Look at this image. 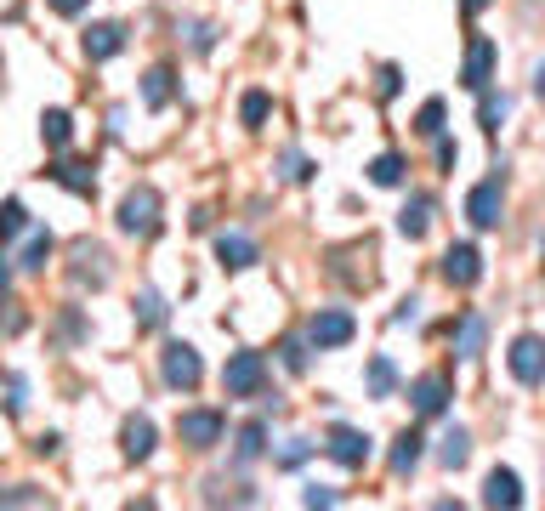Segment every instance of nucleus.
Wrapping results in <instances>:
<instances>
[{
	"mask_svg": "<svg viewBox=\"0 0 545 511\" xmlns=\"http://www.w3.org/2000/svg\"><path fill=\"white\" fill-rule=\"evenodd\" d=\"M301 506H335V489H318L313 483V489L301 494Z\"/></svg>",
	"mask_w": 545,
	"mask_h": 511,
	"instance_id": "e433bc0d",
	"label": "nucleus"
},
{
	"mask_svg": "<svg viewBox=\"0 0 545 511\" xmlns=\"http://www.w3.org/2000/svg\"><path fill=\"white\" fill-rule=\"evenodd\" d=\"M6 409H12V415H23V375H12V381H6Z\"/></svg>",
	"mask_w": 545,
	"mask_h": 511,
	"instance_id": "c9c22d12",
	"label": "nucleus"
},
{
	"mask_svg": "<svg viewBox=\"0 0 545 511\" xmlns=\"http://www.w3.org/2000/svg\"><path fill=\"white\" fill-rule=\"evenodd\" d=\"M222 387H228V398H256V392L267 387V358L262 353H233L228 370H222Z\"/></svg>",
	"mask_w": 545,
	"mask_h": 511,
	"instance_id": "f03ea898",
	"label": "nucleus"
},
{
	"mask_svg": "<svg viewBox=\"0 0 545 511\" xmlns=\"http://www.w3.org/2000/svg\"><path fill=\"white\" fill-rule=\"evenodd\" d=\"M284 177H290V182H307V177H313V165H307V159L290 148V154H284Z\"/></svg>",
	"mask_w": 545,
	"mask_h": 511,
	"instance_id": "f704fd0d",
	"label": "nucleus"
},
{
	"mask_svg": "<svg viewBox=\"0 0 545 511\" xmlns=\"http://www.w3.org/2000/svg\"><path fill=\"white\" fill-rule=\"evenodd\" d=\"M307 449H313L307 438H290V443L279 449V466H301V460H307Z\"/></svg>",
	"mask_w": 545,
	"mask_h": 511,
	"instance_id": "72a5a7b5",
	"label": "nucleus"
},
{
	"mask_svg": "<svg viewBox=\"0 0 545 511\" xmlns=\"http://www.w3.org/2000/svg\"><path fill=\"white\" fill-rule=\"evenodd\" d=\"M52 177L63 182L69 194H80V199H91V188H97V182H91V165H86V159H57Z\"/></svg>",
	"mask_w": 545,
	"mask_h": 511,
	"instance_id": "f3484780",
	"label": "nucleus"
},
{
	"mask_svg": "<svg viewBox=\"0 0 545 511\" xmlns=\"http://www.w3.org/2000/svg\"><path fill=\"white\" fill-rule=\"evenodd\" d=\"M432 142H438V165H443V171H455V142H449V137H432Z\"/></svg>",
	"mask_w": 545,
	"mask_h": 511,
	"instance_id": "ea45409f",
	"label": "nucleus"
},
{
	"mask_svg": "<svg viewBox=\"0 0 545 511\" xmlns=\"http://www.w3.org/2000/svg\"><path fill=\"white\" fill-rule=\"evenodd\" d=\"M267 108H273V97H267V91H245V103H239V120L256 131V125L267 120Z\"/></svg>",
	"mask_w": 545,
	"mask_h": 511,
	"instance_id": "c85d7f7f",
	"label": "nucleus"
},
{
	"mask_svg": "<svg viewBox=\"0 0 545 511\" xmlns=\"http://www.w3.org/2000/svg\"><path fill=\"white\" fill-rule=\"evenodd\" d=\"M421 432H404V438L392 443V472L404 477V472H415V466H421Z\"/></svg>",
	"mask_w": 545,
	"mask_h": 511,
	"instance_id": "5701e85b",
	"label": "nucleus"
},
{
	"mask_svg": "<svg viewBox=\"0 0 545 511\" xmlns=\"http://www.w3.org/2000/svg\"><path fill=\"white\" fill-rule=\"evenodd\" d=\"M500 211H506L500 177H494V182H477L472 194H466V216H472V228H500Z\"/></svg>",
	"mask_w": 545,
	"mask_h": 511,
	"instance_id": "0eeeda50",
	"label": "nucleus"
},
{
	"mask_svg": "<svg viewBox=\"0 0 545 511\" xmlns=\"http://www.w3.org/2000/svg\"><path fill=\"white\" fill-rule=\"evenodd\" d=\"M211 40H216L211 23H194V52H211Z\"/></svg>",
	"mask_w": 545,
	"mask_h": 511,
	"instance_id": "58836bf2",
	"label": "nucleus"
},
{
	"mask_svg": "<svg viewBox=\"0 0 545 511\" xmlns=\"http://www.w3.org/2000/svg\"><path fill=\"white\" fill-rule=\"evenodd\" d=\"M489 74H494V40L477 35L466 46V74H460V86L466 91H489Z\"/></svg>",
	"mask_w": 545,
	"mask_h": 511,
	"instance_id": "9b49d317",
	"label": "nucleus"
},
{
	"mask_svg": "<svg viewBox=\"0 0 545 511\" xmlns=\"http://www.w3.org/2000/svg\"><path fill=\"white\" fill-rule=\"evenodd\" d=\"M23 228H29V211H23V199H12L6 205V239H23Z\"/></svg>",
	"mask_w": 545,
	"mask_h": 511,
	"instance_id": "473e14b6",
	"label": "nucleus"
},
{
	"mask_svg": "<svg viewBox=\"0 0 545 511\" xmlns=\"http://www.w3.org/2000/svg\"><path fill=\"white\" fill-rule=\"evenodd\" d=\"M120 228L131 233V239H148V233H159V194L142 182V188H131V194L120 199Z\"/></svg>",
	"mask_w": 545,
	"mask_h": 511,
	"instance_id": "f257e3e1",
	"label": "nucleus"
},
{
	"mask_svg": "<svg viewBox=\"0 0 545 511\" xmlns=\"http://www.w3.org/2000/svg\"><path fill=\"white\" fill-rule=\"evenodd\" d=\"M352 313H313V324H307V341L313 347H347L352 341Z\"/></svg>",
	"mask_w": 545,
	"mask_h": 511,
	"instance_id": "1a4fd4ad",
	"label": "nucleus"
},
{
	"mask_svg": "<svg viewBox=\"0 0 545 511\" xmlns=\"http://www.w3.org/2000/svg\"><path fill=\"white\" fill-rule=\"evenodd\" d=\"M511 114L506 97H494V91H483V103H477V120H483V131H500V120Z\"/></svg>",
	"mask_w": 545,
	"mask_h": 511,
	"instance_id": "bb28decb",
	"label": "nucleus"
},
{
	"mask_svg": "<svg viewBox=\"0 0 545 511\" xmlns=\"http://www.w3.org/2000/svg\"><path fill=\"white\" fill-rule=\"evenodd\" d=\"M483 506H523V483H517V472H506V466H494L489 483H483Z\"/></svg>",
	"mask_w": 545,
	"mask_h": 511,
	"instance_id": "4468645a",
	"label": "nucleus"
},
{
	"mask_svg": "<svg viewBox=\"0 0 545 511\" xmlns=\"http://www.w3.org/2000/svg\"><path fill=\"white\" fill-rule=\"evenodd\" d=\"M137 324L142 330H159V324H165V301H159L154 290H142L137 296Z\"/></svg>",
	"mask_w": 545,
	"mask_h": 511,
	"instance_id": "cd10ccee",
	"label": "nucleus"
},
{
	"mask_svg": "<svg viewBox=\"0 0 545 511\" xmlns=\"http://www.w3.org/2000/svg\"><path fill=\"white\" fill-rule=\"evenodd\" d=\"M432 211H438V199H432V194H415L404 211H398V233H404V239H426V228H432Z\"/></svg>",
	"mask_w": 545,
	"mask_h": 511,
	"instance_id": "2eb2a0df",
	"label": "nucleus"
},
{
	"mask_svg": "<svg viewBox=\"0 0 545 511\" xmlns=\"http://www.w3.org/2000/svg\"><path fill=\"white\" fill-rule=\"evenodd\" d=\"M125 52V23H91L86 29V57L91 63H108V57Z\"/></svg>",
	"mask_w": 545,
	"mask_h": 511,
	"instance_id": "ddd939ff",
	"label": "nucleus"
},
{
	"mask_svg": "<svg viewBox=\"0 0 545 511\" xmlns=\"http://www.w3.org/2000/svg\"><path fill=\"white\" fill-rule=\"evenodd\" d=\"M324 449H330V460H341V466H352V472L370 460V438L352 432V426H330V443H324Z\"/></svg>",
	"mask_w": 545,
	"mask_h": 511,
	"instance_id": "9d476101",
	"label": "nucleus"
},
{
	"mask_svg": "<svg viewBox=\"0 0 545 511\" xmlns=\"http://www.w3.org/2000/svg\"><path fill=\"white\" fill-rule=\"evenodd\" d=\"M483 6H489V0H466V12H483Z\"/></svg>",
	"mask_w": 545,
	"mask_h": 511,
	"instance_id": "c03bdc74",
	"label": "nucleus"
},
{
	"mask_svg": "<svg viewBox=\"0 0 545 511\" xmlns=\"http://www.w3.org/2000/svg\"><path fill=\"white\" fill-rule=\"evenodd\" d=\"M392 387H398L392 358H370V398H392Z\"/></svg>",
	"mask_w": 545,
	"mask_h": 511,
	"instance_id": "393cba45",
	"label": "nucleus"
},
{
	"mask_svg": "<svg viewBox=\"0 0 545 511\" xmlns=\"http://www.w3.org/2000/svg\"><path fill=\"white\" fill-rule=\"evenodd\" d=\"M216 256H222V267H233V273H239V267L256 262V245H250L245 233H222V239H216Z\"/></svg>",
	"mask_w": 545,
	"mask_h": 511,
	"instance_id": "6ab92c4d",
	"label": "nucleus"
},
{
	"mask_svg": "<svg viewBox=\"0 0 545 511\" xmlns=\"http://www.w3.org/2000/svg\"><path fill=\"white\" fill-rule=\"evenodd\" d=\"M370 182H375V188H398V182H404V159H398V154H381L370 165Z\"/></svg>",
	"mask_w": 545,
	"mask_h": 511,
	"instance_id": "a878e982",
	"label": "nucleus"
},
{
	"mask_svg": "<svg viewBox=\"0 0 545 511\" xmlns=\"http://www.w3.org/2000/svg\"><path fill=\"white\" fill-rule=\"evenodd\" d=\"M415 318H421V301L409 296L404 307H398V313H392V324H415Z\"/></svg>",
	"mask_w": 545,
	"mask_h": 511,
	"instance_id": "4c0bfd02",
	"label": "nucleus"
},
{
	"mask_svg": "<svg viewBox=\"0 0 545 511\" xmlns=\"http://www.w3.org/2000/svg\"><path fill=\"white\" fill-rule=\"evenodd\" d=\"M483 341H489V324H483L477 313H466L455 324V353L460 358H477V353H483Z\"/></svg>",
	"mask_w": 545,
	"mask_h": 511,
	"instance_id": "a211bd4d",
	"label": "nucleus"
},
{
	"mask_svg": "<svg viewBox=\"0 0 545 511\" xmlns=\"http://www.w3.org/2000/svg\"><path fill=\"white\" fill-rule=\"evenodd\" d=\"M409 404H415V415H443L449 409V375H421L409 387Z\"/></svg>",
	"mask_w": 545,
	"mask_h": 511,
	"instance_id": "f8f14e48",
	"label": "nucleus"
},
{
	"mask_svg": "<svg viewBox=\"0 0 545 511\" xmlns=\"http://www.w3.org/2000/svg\"><path fill=\"white\" fill-rule=\"evenodd\" d=\"M534 91H540V97H545V63H540V74H534Z\"/></svg>",
	"mask_w": 545,
	"mask_h": 511,
	"instance_id": "37998d69",
	"label": "nucleus"
},
{
	"mask_svg": "<svg viewBox=\"0 0 545 511\" xmlns=\"http://www.w3.org/2000/svg\"><path fill=\"white\" fill-rule=\"evenodd\" d=\"M69 279L80 284V290H103L108 279H114V267H108V250L103 245H91V239H80V245H74V267H69Z\"/></svg>",
	"mask_w": 545,
	"mask_h": 511,
	"instance_id": "39448f33",
	"label": "nucleus"
},
{
	"mask_svg": "<svg viewBox=\"0 0 545 511\" xmlns=\"http://www.w3.org/2000/svg\"><path fill=\"white\" fill-rule=\"evenodd\" d=\"M540 262H545V239H540Z\"/></svg>",
	"mask_w": 545,
	"mask_h": 511,
	"instance_id": "a18cd8bd",
	"label": "nucleus"
},
{
	"mask_svg": "<svg viewBox=\"0 0 545 511\" xmlns=\"http://www.w3.org/2000/svg\"><path fill=\"white\" fill-rule=\"evenodd\" d=\"M176 432H182V443H188V449H216V443H222V432H228V421H222L216 409H188V415L176 421Z\"/></svg>",
	"mask_w": 545,
	"mask_h": 511,
	"instance_id": "423d86ee",
	"label": "nucleus"
},
{
	"mask_svg": "<svg viewBox=\"0 0 545 511\" xmlns=\"http://www.w3.org/2000/svg\"><path fill=\"white\" fill-rule=\"evenodd\" d=\"M398 80H404V74L387 63V69H381V97H398Z\"/></svg>",
	"mask_w": 545,
	"mask_h": 511,
	"instance_id": "a19ab883",
	"label": "nucleus"
},
{
	"mask_svg": "<svg viewBox=\"0 0 545 511\" xmlns=\"http://www.w3.org/2000/svg\"><path fill=\"white\" fill-rule=\"evenodd\" d=\"M120 449H125V460H148L154 455V421L148 415H131L120 432Z\"/></svg>",
	"mask_w": 545,
	"mask_h": 511,
	"instance_id": "dca6fc26",
	"label": "nucleus"
},
{
	"mask_svg": "<svg viewBox=\"0 0 545 511\" xmlns=\"http://www.w3.org/2000/svg\"><path fill=\"white\" fill-rule=\"evenodd\" d=\"M267 449V426L262 421H250L245 432H239V460H256Z\"/></svg>",
	"mask_w": 545,
	"mask_h": 511,
	"instance_id": "7c9ffc66",
	"label": "nucleus"
},
{
	"mask_svg": "<svg viewBox=\"0 0 545 511\" xmlns=\"http://www.w3.org/2000/svg\"><path fill=\"white\" fill-rule=\"evenodd\" d=\"M171 80H176V74L165 69V63H159V69H148V74H142V103H148V108H165V103H171Z\"/></svg>",
	"mask_w": 545,
	"mask_h": 511,
	"instance_id": "412c9836",
	"label": "nucleus"
},
{
	"mask_svg": "<svg viewBox=\"0 0 545 511\" xmlns=\"http://www.w3.org/2000/svg\"><path fill=\"white\" fill-rule=\"evenodd\" d=\"M506 364H511V375H517L523 387H540L545 381V341L540 335H517L511 353H506Z\"/></svg>",
	"mask_w": 545,
	"mask_h": 511,
	"instance_id": "20e7f679",
	"label": "nucleus"
},
{
	"mask_svg": "<svg viewBox=\"0 0 545 511\" xmlns=\"http://www.w3.org/2000/svg\"><path fill=\"white\" fill-rule=\"evenodd\" d=\"M443 279L455 284V290H472V284L483 279V256H477V245H449L443 250Z\"/></svg>",
	"mask_w": 545,
	"mask_h": 511,
	"instance_id": "6e6552de",
	"label": "nucleus"
},
{
	"mask_svg": "<svg viewBox=\"0 0 545 511\" xmlns=\"http://www.w3.org/2000/svg\"><path fill=\"white\" fill-rule=\"evenodd\" d=\"M279 353H284V370H290V375H301V370H307V347H301L296 335H290V341H284Z\"/></svg>",
	"mask_w": 545,
	"mask_h": 511,
	"instance_id": "2f4dec72",
	"label": "nucleus"
},
{
	"mask_svg": "<svg viewBox=\"0 0 545 511\" xmlns=\"http://www.w3.org/2000/svg\"><path fill=\"white\" fill-rule=\"evenodd\" d=\"M159 370H165V387L194 392V387H199V375H205V364H199V353L188 347V341H171V347L159 353Z\"/></svg>",
	"mask_w": 545,
	"mask_h": 511,
	"instance_id": "7ed1b4c3",
	"label": "nucleus"
},
{
	"mask_svg": "<svg viewBox=\"0 0 545 511\" xmlns=\"http://www.w3.org/2000/svg\"><path fill=\"white\" fill-rule=\"evenodd\" d=\"M415 131H421V137H443V97L421 103V114H415Z\"/></svg>",
	"mask_w": 545,
	"mask_h": 511,
	"instance_id": "c756f323",
	"label": "nucleus"
},
{
	"mask_svg": "<svg viewBox=\"0 0 545 511\" xmlns=\"http://www.w3.org/2000/svg\"><path fill=\"white\" fill-rule=\"evenodd\" d=\"M52 12H63V18H80V12H86V0H52Z\"/></svg>",
	"mask_w": 545,
	"mask_h": 511,
	"instance_id": "79ce46f5",
	"label": "nucleus"
},
{
	"mask_svg": "<svg viewBox=\"0 0 545 511\" xmlns=\"http://www.w3.org/2000/svg\"><path fill=\"white\" fill-rule=\"evenodd\" d=\"M46 256H52V233H35V239L12 256V262H18L23 273H40V267H46Z\"/></svg>",
	"mask_w": 545,
	"mask_h": 511,
	"instance_id": "b1692460",
	"label": "nucleus"
},
{
	"mask_svg": "<svg viewBox=\"0 0 545 511\" xmlns=\"http://www.w3.org/2000/svg\"><path fill=\"white\" fill-rule=\"evenodd\" d=\"M438 460L449 466V472H460V466L472 460V438H466L460 426H449V432H443V443H438Z\"/></svg>",
	"mask_w": 545,
	"mask_h": 511,
	"instance_id": "aec40b11",
	"label": "nucleus"
},
{
	"mask_svg": "<svg viewBox=\"0 0 545 511\" xmlns=\"http://www.w3.org/2000/svg\"><path fill=\"white\" fill-rule=\"evenodd\" d=\"M40 137H46V148H69L74 120L63 114V108H46V114H40Z\"/></svg>",
	"mask_w": 545,
	"mask_h": 511,
	"instance_id": "4be33fe9",
	"label": "nucleus"
}]
</instances>
